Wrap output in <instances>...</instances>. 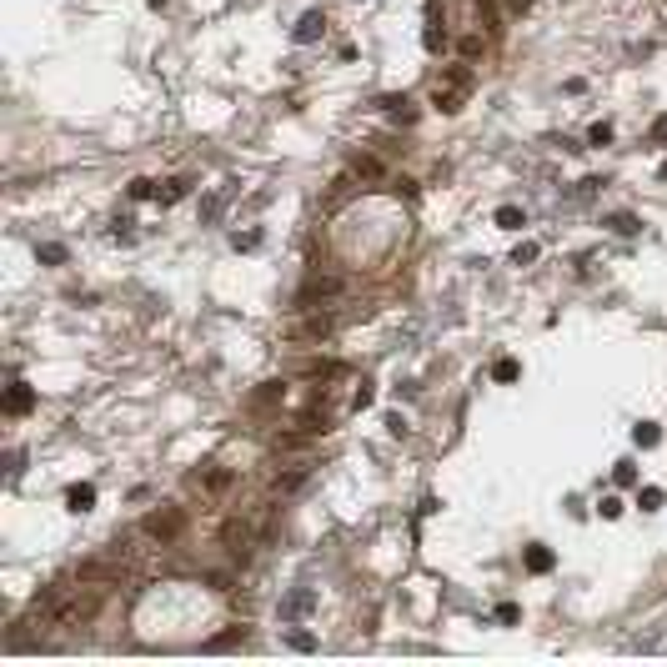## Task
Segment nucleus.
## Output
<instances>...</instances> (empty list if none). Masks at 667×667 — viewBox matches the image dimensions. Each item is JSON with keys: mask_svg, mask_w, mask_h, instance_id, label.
<instances>
[{"mask_svg": "<svg viewBox=\"0 0 667 667\" xmlns=\"http://www.w3.org/2000/svg\"><path fill=\"white\" fill-rule=\"evenodd\" d=\"M467 91H472V71L452 66L447 76H441V86H431V105L441 110V116H457V110L467 105Z\"/></svg>", "mask_w": 667, "mask_h": 667, "instance_id": "1", "label": "nucleus"}, {"mask_svg": "<svg viewBox=\"0 0 667 667\" xmlns=\"http://www.w3.org/2000/svg\"><path fill=\"white\" fill-rule=\"evenodd\" d=\"M181 527H186V512L181 507H161V512L146 517V537H156V542H176Z\"/></svg>", "mask_w": 667, "mask_h": 667, "instance_id": "2", "label": "nucleus"}, {"mask_svg": "<svg viewBox=\"0 0 667 667\" xmlns=\"http://www.w3.org/2000/svg\"><path fill=\"white\" fill-rule=\"evenodd\" d=\"M316 613V592L311 587H291L286 597H282V607H276V617L282 622H301V617H311Z\"/></svg>", "mask_w": 667, "mask_h": 667, "instance_id": "3", "label": "nucleus"}, {"mask_svg": "<svg viewBox=\"0 0 667 667\" xmlns=\"http://www.w3.org/2000/svg\"><path fill=\"white\" fill-rule=\"evenodd\" d=\"M321 35H326V16H321V11H306V16L296 21V30H291L296 45H311V40H321Z\"/></svg>", "mask_w": 667, "mask_h": 667, "instance_id": "4", "label": "nucleus"}, {"mask_svg": "<svg viewBox=\"0 0 667 667\" xmlns=\"http://www.w3.org/2000/svg\"><path fill=\"white\" fill-rule=\"evenodd\" d=\"M422 45H427V50H441V45H447V30H441V6H436V0L427 6V30H422Z\"/></svg>", "mask_w": 667, "mask_h": 667, "instance_id": "5", "label": "nucleus"}, {"mask_svg": "<svg viewBox=\"0 0 667 667\" xmlns=\"http://www.w3.org/2000/svg\"><path fill=\"white\" fill-rule=\"evenodd\" d=\"M331 326H337L331 316H316V311H311V316L291 331V337H296V342H321V337H331Z\"/></svg>", "mask_w": 667, "mask_h": 667, "instance_id": "6", "label": "nucleus"}, {"mask_svg": "<svg viewBox=\"0 0 667 667\" xmlns=\"http://www.w3.org/2000/svg\"><path fill=\"white\" fill-rule=\"evenodd\" d=\"M30 407H35V392H30L25 381H11V392H6V412H11V417H25Z\"/></svg>", "mask_w": 667, "mask_h": 667, "instance_id": "7", "label": "nucleus"}, {"mask_svg": "<svg viewBox=\"0 0 667 667\" xmlns=\"http://www.w3.org/2000/svg\"><path fill=\"white\" fill-rule=\"evenodd\" d=\"M236 196V186H221V191H211L206 201H201V221L211 226V221H221V211H226V201Z\"/></svg>", "mask_w": 667, "mask_h": 667, "instance_id": "8", "label": "nucleus"}, {"mask_svg": "<svg viewBox=\"0 0 667 667\" xmlns=\"http://www.w3.org/2000/svg\"><path fill=\"white\" fill-rule=\"evenodd\" d=\"M66 507H71V512H91V507H95V487H91V482L71 487V492H66Z\"/></svg>", "mask_w": 667, "mask_h": 667, "instance_id": "9", "label": "nucleus"}, {"mask_svg": "<svg viewBox=\"0 0 667 667\" xmlns=\"http://www.w3.org/2000/svg\"><path fill=\"white\" fill-rule=\"evenodd\" d=\"M221 537H226V547H231V557L241 562V557H246V542H251V537H246V527H236V522H231V527L221 532Z\"/></svg>", "mask_w": 667, "mask_h": 667, "instance_id": "10", "label": "nucleus"}, {"mask_svg": "<svg viewBox=\"0 0 667 667\" xmlns=\"http://www.w3.org/2000/svg\"><path fill=\"white\" fill-rule=\"evenodd\" d=\"M306 477H311V467H291L276 477V492H296V487H306Z\"/></svg>", "mask_w": 667, "mask_h": 667, "instance_id": "11", "label": "nucleus"}, {"mask_svg": "<svg viewBox=\"0 0 667 667\" xmlns=\"http://www.w3.org/2000/svg\"><path fill=\"white\" fill-rule=\"evenodd\" d=\"M186 191H191V181H186V176H176V181H166V186H161V206H176V201H181Z\"/></svg>", "mask_w": 667, "mask_h": 667, "instance_id": "12", "label": "nucleus"}, {"mask_svg": "<svg viewBox=\"0 0 667 667\" xmlns=\"http://www.w3.org/2000/svg\"><path fill=\"white\" fill-rule=\"evenodd\" d=\"M527 572H552V552L547 547H527Z\"/></svg>", "mask_w": 667, "mask_h": 667, "instance_id": "13", "label": "nucleus"}, {"mask_svg": "<svg viewBox=\"0 0 667 667\" xmlns=\"http://www.w3.org/2000/svg\"><path fill=\"white\" fill-rule=\"evenodd\" d=\"M241 642H246V632H241V627H231V632H221V637H211L206 647H211V652H226V647H241Z\"/></svg>", "mask_w": 667, "mask_h": 667, "instance_id": "14", "label": "nucleus"}, {"mask_svg": "<svg viewBox=\"0 0 667 667\" xmlns=\"http://www.w3.org/2000/svg\"><path fill=\"white\" fill-rule=\"evenodd\" d=\"M35 256H40L45 266H66V246H55V241H45V246H35Z\"/></svg>", "mask_w": 667, "mask_h": 667, "instance_id": "15", "label": "nucleus"}, {"mask_svg": "<svg viewBox=\"0 0 667 667\" xmlns=\"http://www.w3.org/2000/svg\"><path fill=\"white\" fill-rule=\"evenodd\" d=\"M492 376H497V381H517V376H522V366H517V356H502V361H497V366H492Z\"/></svg>", "mask_w": 667, "mask_h": 667, "instance_id": "16", "label": "nucleus"}, {"mask_svg": "<svg viewBox=\"0 0 667 667\" xmlns=\"http://www.w3.org/2000/svg\"><path fill=\"white\" fill-rule=\"evenodd\" d=\"M381 110H386V116H397V121H412V110H407L402 95H381Z\"/></svg>", "mask_w": 667, "mask_h": 667, "instance_id": "17", "label": "nucleus"}, {"mask_svg": "<svg viewBox=\"0 0 667 667\" xmlns=\"http://www.w3.org/2000/svg\"><path fill=\"white\" fill-rule=\"evenodd\" d=\"M607 226H613L617 236H637V216H627V211H617L613 221H607Z\"/></svg>", "mask_w": 667, "mask_h": 667, "instance_id": "18", "label": "nucleus"}, {"mask_svg": "<svg viewBox=\"0 0 667 667\" xmlns=\"http://www.w3.org/2000/svg\"><path fill=\"white\" fill-rule=\"evenodd\" d=\"M637 507H642V512H657V507H662V487H642V492H637Z\"/></svg>", "mask_w": 667, "mask_h": 667, "instance_id": "19", "label": "nucleus"}, {"mask_svg": "<svg viewBox=\"0 0 667 667\" xmlns=\"http://www.w3.org/2000/svg\"><path fill=\"white\" fill-rule=\"evenodd\" d=\"M522 221H527V216H522L517 206H502V211H497V226H507V231H517Z\"/></svg>", "mask_w": 667, "mask_h": 667, "instance_id": "20", "label": "nucleus"}, {"mask_svg": "<svg viewBox=\"0 0 667 667\" xmlns=\"http://www.w3.org/2000/svg\"><path fill=\"white\" fill-rule=\"evenodd\" d=\"M151 196H156V181L151 176H136L131 181V201H151Z\"/></svg>", "mask_w": 667, "mask_h": 667, "instance_id": "21", "label": "nucleus"}, {"mask_svg": "<svg viewBox=\"0 0 667 667\" xmlns=\"http://www.w3.org/2000/svg\"><path fill=\"white\" fill-rule=\"evenodd\" d=\"M632 436H637V447H657V427H652V422H637Z\"/></svg>", "mask_w": 667, "mask_h": 667, "instance_id": "22", "label": "nucleus"}, {"mask_svg": "<svg viewBox=\"0 0 667 667\" xmlns=\"http://www.w3.org/2000/svg\"><path fill=\"white\" fill-rule=\"evenodd\" d=\"M597 512H602L607 522H617V517H622V502H617V497H602V502H597Z\"/></svg>", "mask_w": 667, "mask_h": 667, "instance_id": "23", "label": "nucleus"}, {"mask_svg": "<svg viewBox=\"0 0 667 667\" xmlns=\"http://www.w3.org/2000/svg\"><path fill=\"white\" fill-rule=\"evenodd\" d=\"M231 246L236 251H256L261 246V231H241V236H231Z\"/></svg>", "mask_w": 667, "mask_h": 667, "instance_id": "24", "label": "nucleus"}, {"mask_svg": "<svg viewBox=\"0 0 667 667\" xmlns=\"http://www.w3.org/2000/svg\"><path fill=\"white\" fill-rule=\"evenodd\" d=\"M613 482H617V487H632V482H637V467H632V462H617Z\"/></svg>", "mask_w": 667, "mask_h": 667, "instance_id": "25", "label": "nucleus"}, {"mask_svg": "<svg viewBox=\"0 0 667 667\" xmlns=\"http://www.w3.org/2000/svg\"><path fill=\"white\" fill-rule=\"evenodd\" d=\"M587 141H592V146H607V141H613V126H607V121H597V126L587 131Z\"/></svg>", "mask_w": 667, "mask_h": 667, "instance_id": "26", "label": "nucleus"}, {"mask_svg": "<svg viewBox=\"0 0 667 667\" xmlns=\"http://www.w3.org/2000/svg\"><path fill=\"white\" fill-rule=\"evenodd\" d=\"M512 261H517V266H527V261H537V241H522V246L512 251Z\"/></svg>", "mask_w": 667, "mask_h": 667, "instance_id": "27", "label": "nucleus"}, {"mask_svg": "<svg viewBox=\"0 0 667 667\" xmlns=\"http://www.w3.org/2000/svg\"><path fill=\"white\" fill-rule=\"evenodd\" d=\"M256 402H282V381H266L261 392H256Z\"/></svg>", "mask_w": 667, "mask_h": 667, "instance_id": "28", "label": "nucleus"}, {"mask_svg": "<svg viewBox=\"0 0 667 667\" xmlns=\"http://www.w3.org/2000/svg\"><path fill=\"white\" fill-rule=\"evenodd\" d=\"M497 622H517V602H497Z\"/></svg>", "mask_w": 667, "mask_h": 667, "instance_id": "29", "label": "nucleus"}, {"mask_svg": "<svg viewBox=\"0 0 667 667\" xmlns=\"http://www.w3.org/2000/svg\"><path fill=\"white\" fill-rule=\"evenodd\" d=\"M291 647H296V652H311L316 637H311V632H291Z\"/></svg>", "mask_w": 667, "mask_h": 667, "instance_id": "30", "label": "nucleus"}, {"mask_svg": "<svg viewBox=\"0 0 667 667\" xmlns=\"http://www.w3.org/2000/svg\"><path fill=\"white\" fill-rule=\"evenodd\" d=\"M356 176H381V166H376L371 156H361V161H356Z\"/></svg>", "mask_w": 667, "mask_h": 667, "instance_id": "31", "label": "nucleus"}, {"mask_svg": "<svg viewBox=\"0 0 667 667\" xmlns=\"http://www.w3.org/2000/svg\"><path fill=\"white\" fill-rule=\"evenodd\" d=\"M482 21H487V30H502V25H497V6H492V0H482Z\"/></svg>", "mask_w": 667, "mask_h": 667, "instance_id": "32", "label": "nucleus"}, {"mask_svg": "<svg viewBox=\"0 0 667 667\" xmlns=\"http://www.w3.org/2000/svg\"><path fill=\"white\" fill-rule=\"evenodd\" d=\"M462 55H482V35H462Z\"/></svg>", "mask_w": 667, "mask_h": 667, "instance_id": "33", "label": "nucleus"}, {"mask_svg": "<svg viewBox=\"0 0 667 667\" xmlns=\"http://www.w3.org/2000/svg\"><path fill=\"white\" fill-rule=\"evenodd\" d=\"M386 431H392V436H407V422H402V417L392 412V417H386Z\"/></svg>", "mask_w": 667, "mask_h": 667, "instance_id": "34", "label": "nucleus"}, {"mask_svg": "<svg viewBox=\"0 0 667 667\" xmlns=\"http://www.w3.org/2000/svg\"><path fill=\"white\" fill-rule=\"evenodd\" d=\"M652 141H667V116H657V121H652Z\"/></svg>", "mask_w": 667, "mask_h": 667, "instance_id": "35", "label": "nucleus"}, {"mask_svg": "<svg viewBox=\"0 0 667 667\" xmlns=\"http://www.w3.org/2000/svg\"><path fill=\"white\" fill-rule=\"evenodd\" d=\"M527 6H532V0H507V11H512V16H522Z\"/></svg>", "mask_w": 667, "mask_h": 667, "instance_id": "36", "label": "nucleus"}, {"mask_svg": "<svg viewBox=\"0 0 667 667\" xmlns=\"http://www.w3.org/2000/svg\"><path fill=\"white\" fill-rule=\"evenodd\" d=\"M662 181H667V166H662Z\"/></svg>", "mask_w": 667, "mask_h": 667, "instance_id": "37", "label": "nucleus"}]
</instances>
